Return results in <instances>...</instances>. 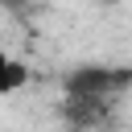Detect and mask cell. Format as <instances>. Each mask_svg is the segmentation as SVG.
Returning a JSON list of instances; mask_svg holds the SVG:
<instances>
[{
	"mask_svg": "<svg viewBox=\"0 0 132 132\" xmlns=\"http://www.w3.org/2000/svg\"><path fill=\"white\" fill-rule=\"evenodd\" d=\"M132 87V66H107V62H82L62 74L66 99H87V103H116Z\"/></svg>",
	"mask_w": 132,
	"mask_h": 132,
	"instance_id": "6da1fadb",
	"label": "cell"
},
{
	"mask_svg": "<svg viewBox=\"0 0 132 132\" xmlns=\"http://www.w3.org/2000/svg\"><path fill=\"white\" fill-rule=\"evenodd\" d=\"M25 82H29V70H25V62H16V58H4V62H0V91H4V95H16Z\"/></svg>",
	"mask_w": 132,
	"mask_h": 132,
	"instance_id": "7a4b0ae2",
	"label": "cell"
}]
</instances>
